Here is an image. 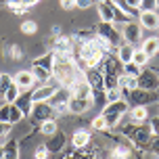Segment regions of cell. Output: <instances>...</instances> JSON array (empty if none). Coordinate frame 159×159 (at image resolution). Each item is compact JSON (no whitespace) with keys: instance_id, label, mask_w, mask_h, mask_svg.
Listing matches in <instances>:
<instances>
[{"instance_id":"cell-1","label":"cell","mask_w":159,"mask_h":159,"mask_svg":"<svg viewBox=\"0 0 159 159\" xmlns=\"http://www.w3.org/2000/svg\"><path fill=\"white\" fill-rule=\"evenodd\" d=\"M119 134L126 138L130 144H134L136 149H149V140H151V128L147 124H134L130 121L126 126H121Z\"/></svg>"},{"instance_id":"cell-2","label":"cell","mask_w":159,"mask_h":159,"mask_svg":"<svg viewBox=\"0 0 159 159\" xmlns=\"http://www.w3.org/2000/svg\"><path fill=\"white\" fill-rule=\"evenodd\" d=\"M80 73L75 71L73 67V61H55V67H52V78L61 84L63 88H71L75 82H78Z\"/></svg>"},{"instance_id":"cell-3","label":"cell","mask_w":159,"mask_h":159,"mask_svg":"<svg viewBox=\"0 0 159 159\" xmlns=\"http://www.w3.org/2000/svg\"><path fill=\"white\" fill-rule=\"evenodd\" d=\"M130 111V105H128L126 98H119V101H113V103H107L103 109V115L105 119H107V124H109V130H113V128H117L119 119L124 117L126 113Z\"/></svg>"},{"instance_id":"cell-4","label":"cell","mask_w":159,"mask_h":159,"mask_svg":"<svg viewBox=\"0 0 159 159\" xmlns=\"http://www.w3.org/2000/svg\"><path fill=\"white\" fill-rule=\"evenodd\" d=\"M69 98H71V90L59 86L55 90V94L50 96L48 105L55 109V113H67V103H69Z\"/></svg>"},{"instance_id":"cell-5","label":"cell","mask_w":159,"mask_h":159,"mask_svg":"<svg viewBox=\"0 0 159 159\" xmlns=\"http://www.w3.org/2000/svg\"><path fill=\"white\" fill-rule=\"evenodd\" d=\"M136 82H138L140 90H147V92H157L159 90V73L153 71V69H143L140 75L136 78Z\"/></svg>"},{"instance_id":"cell-6","label":"cell","mask_w":159,"mask_h":159,"mask_svg":"<svg viewBox=\"0 0 159 159\" xmlns=\"http://www.w3.org/2000/svg\"><path fill=\"white\" fill-rule=\"evenodd\" d=\"M128 101V105H132V107H147L149 103H153V101H157L159 96L155 94V92H147V90H140V88H136V90H132L128 96H124Z\"/></svg>"},{"instance_id":"cell-7","label":"cell","mask_w":159,"mask_h":159,"mask_svg":"<svg viewBox=\"0 0 159 159\" xmlns=\"http://www.w3.org/2000/svg\"><path fill=\"white\" fill-rule=\"evenodd\" d=\"M121 38L126 40V44H138V42H143V27L136 23V21H130V23H124L121 27Z\"/></svg>"},{"instance_id":"cell-8","label":"cell","mask_w":159,"mask_h":159,"mask_svg":"<svg viewBox=\"0 0 159 159\" xmlns=\"http://www.w3.org/2000/svg\"><path fill=\"white\" fill-rule=\"evenodd\" d=\"M30 117H32V121L44 124V121H48V119H55V109H52L48 103H34Z\"/></svg>"},{"instance_id":"cell-9","label":"cell","mask_w":159,"mask_h":159,"mask_svg":"<svg viewBox=\"0 0 159 159\" xmlns=\"http://www.w3.org/2000/svg\"><path fill=\"white\" fill-rule=\"evenodd\" d=\"M96 36H103L105 40H109L113 46L117 48L119 46V38H121V34L117 32V25L115 23H101L96 25Z\"/></svg>"},{"instance_id":"cell-10","label":"cell","mask_w":159,"mask_h":159,"mask_svg":"<svg viewBox=\"0 0 159 159\" xmlns=\"http://www.w3.org/2000/svg\"><path fill=\"white\" fill-rule=\"evenodd\" d=\"M57 88L59 86H52L50 82H48V84H42L40 88H36V90L32 92V103H48L50 96L55 94Z\"/></svg>"},{"instance_id":"cell-11","label":"cell","mask_w":159,"mask_h":159,"mask_svg":"<svg viewBox=\"0 0 159 159\" xmlns=\"http://www.w3.org/2000/svg\"><path fill=\"white\" fill-rule=\"evenodd\" d=\"M69 90H71L73 98H86V101H92V88H90V84H88L86 80L78 78V82H75Z\"/></svg>"},{"instance_id":"cell-12","label":"cell","mask_w":159,"mask_h":159,"mask_svg":"<svg viewBox=\"0 0 159 159\" xmlns=\"http://www.w3.org/2000/svg\"><path fill=\"white\" fill-rule=\"evenodd\" d=\"M138 25H140L143 30H159V15H157V11L140 13V17H138Z\"/></svg>"},{"instance_id":"cell-13","label":"cell","mask_w":159,"mask_h":159,"mask_svg":"<svg viewBox=\"0 0 159 159\" xmlns=\"http://www.w3.org/2000/svg\"><path fill=\"white\" fill-rule=\"evenodd\" d=\"M13 84L19 90H30L36 84V78L32 71H17V75H13Z\"/></svg>"},{"instance_id":"cell-14","label":"cell","mask_w":159,"mask_h":159,"mask_svg":"<svg viewBox=\"0 0 159 159\" xmlns=\"http://www.w3.org/2000/svg\"><path fill=\"white\" fill-rule=\"evenodd\" d=\"M92 101H86V98H69V103H67V111L69 113H75V115H82V113H86L90 107H92Z\"/></svg>"},{"instance_id":"cell-15","label":"cell","mask_w":159,"mask_h":159,"mask_svg":"<svg viewBox=\"0 0 159 159\" xmlns=\"http://www.w3.org/2000/svg\"><path fill=\"white\" fill-rule=\"evenodd\" d=\"M98 19L103 23H115V11H113L109 0H101L98 2Z\"/></svg>"},{"instance_id":"cell-16","label":"cell","mask_w":159,"mask_h":159,"mask_svg":"<svg viewBox=\"0 0 159 159\" xmlns=\"http://www.w3.org/2000/svg\"><path fill=\"white\" fill-rule=\"evenodd\" d=\"M134 50H136V48L132 46V44H119V46H117V50H115V57H117V61H119L121 65L132 63Z\"/></svg>"},{"instance_id":"cell-17","label":"cell","mask_w":159,"mask_h":159,"mask_svg":"<svg viewBox=\"0 0 159 159\" xmlns=\"http://www.w3.org/2000/svg\"><path fill=\"white\" fill-rule=\"evenodd\" d=\"M71 144H73V149H86V147H90V132L75 130L71 136Z\"/></svg>"},{"instance_id":"cell-18","label":"cell","mask_w":159,"mask_h":159,"mask_svg":"<svg viewBox=\"0 0 159 159\" xmlns=\"http://www.w3.org/2000/svg\"><path fill=\"white\" fill-rule=\"evenodd\" d=\"M140 50H143L144 55L149 57H155L159 52V38H155V36H151V38H144L143 44H140Z\"/></svg>"},{"instance_id":"cell-19","label":"cell","mask_w":159,"mask_h":159,"mask_svg":"<svg viewBox=\"0 0 159 159\" xmlns=\"http://www.w3.org/2000/svg\"><path fill=\"white\" fill-rule=\"evenodd\" d=\"M130 121H134V124H147V119H149V107H132L130 109Z\"/></svg>"},{"instance_id":"cell-20","label":"cell","mask_w":159,"mask_h":159,"mask_svg":"<svg viewBox=\"0 0 159 159\" xmlns=\"http://www.w3.org/2000/svg\"><path fill=\"white\" fill-rule=\"evenodd\" d=\"M65 143H67V136L61 134V132H57V134L50 136V140L46 143V147H48V151H50V153H59V151H63Z\"/></svg>"},{"instance_id":"cell-21","label":"cell","mask_w":159,"mask_h":159,"mask_svg":"<svg viewBox=\"0 0 159 159\" xmlns=\"http://www.w3.org/2000/svg\"><path fill=\"white\" fill-rule=\"evenodd\" d=\"M13 105H15V107H17L21 113H23V115H30V113H32V107H34L32 94H19V98H17Z\"/></svg>"},{"instance_id":"cell-22","label":"cell","mask_w":159,"mask_h":159,"mask_svg":"<svg viewBox=\"0 0 159 159\" xmlns=\"http://www.w3.org/2000/svg\"><path fill=\"white\" fill-rule=\"evenodd\" d=\"M55 61H57V59H55V55H52V52H44L42 57H38V59L34 61V65H36V67H42V69H46V71L52 73Z\"/></svg>"},{"instance_id":"cell-23","label":"cell","mask_w":159,"mask_h":159,"mask_svg":"<svg viewBox=\"0 0 159 159\" xmlns=\"http://www.w3.org/2000/svg\"><path fill=\"white\" fill-rule=\"evenodd\" d=\"M4 149V159H19V143L17 140H8L7 144H2Z\"/></svg>"},{"instance_id":"cell-24","label":"cell","mask_w":159,"mask_h":159,"mask_svg":"<svg viewBox=\"0 0 159 159\" xmlns=\"http://www.w3.org/2000/svg\"><path fill=\"white\" fill-rule=\"evenodd\" d=\"M30 71L34 73V78H36V82H44V84H48V80L52 78V73L46 71V69H42V67H36V65H32V69Z\"/></svg>"},{"instance_id":"cell-25","label":"cell","mask_w":159,"mask_h":159,"mask_svg":"<svg viewBox=\"0 0 159 159\" xmlns=\"http://www.w3.org/2000/svg\"><path fill=\"white\" fill-rule=\"evenodd\" d=\"M40 132L44 136H52L59 132V126H57L55 119H48V121H44V124H40Z\"/></svg>"},{"instance_id":"cell-26","label":"cell","mask_w":159,"mask_h":159,"mask_svg":"<svg viewBox=\"0 0 159 159\" xmlns=\"http://www.w3.org/2000/svg\"><path fill=\"white\" fill-rule=\"evenodd\" d=\"M149 61H151V59L144 55L140 48H136V50H134V57H132V63H134V65H138V67L143 69V67H144L147 63H149Z\"/></svg>"},{"instance_id":"cell-27","label":"cell","mask_w":159,"mask_h":159,"mask_svg":"<svg viewBox=\"0 0 159 159\" xmlns=\"http://www.w3.org/2000/svg\"><path fill=\"white\" fill-rule=\"evenodd\" d=\"M13 86V75L8 73H0V96L7 94V90Z\"/></svg>"},{"instance_id":"cell-28","label":"cell","mask_w":159,"mask_h":159,"mask_svg":"<svg viewBox=\"0 0 159 159\" xmlns=\"http://www.w3.org/2000/svg\"><path fill=\"white\" fill-rule=\"evenodd\" d=\"M7 7L11 8V13H13V15H23V13H27V7L21 4L19 0H8Z\"/></svg>"},{"instance_id":"cell-29","label":"cell","mask_w":159,"mask_h":159,"mask_svg":"<svg viewBox=\"0 0 159 159\" xmlns=\"http://www.w3.org/2000/svg\"><path fill=\"white\" fill-rule=\"evenodd\" d=\"M19 94H21V90H19V88L15 86V84H13V86L8 88L7 90V94L2 96V98H4V103H8V105H13L17 101V98H19Z\"/></svg>"},{"instance_id":"cell-30","label":"cell","mask_w":159,"mask_h":159,"mask_svg":"<svg viewBox=\"0 0 159 159\" xmlns=\"http://www.w3.org/2000/svg\"><path fill=\"white\" fill-rule=\"evenodd\" d=\"M92 128H94L96 132H107V130H109V124H107V119H105L103 115H96V117L92 119Z\"/></svg>"},{"instance_id":"cell-31","label":"cell","mask_w":159,"mask_h":159,"mask_svg":"<svg viewBox=\"0 0 159 159\" xmlns=\"http://www.w3.org/2000/svg\"><path fill=\"white\" fill-rule=\"evenodd\" d=\"M140 71H143V69H140L138 65H134V63H126V65H124V71H121V73H126V75H130V78H138V75H140Z\"/></svg>"},{"instance_id":"cell-32","label":"cell","mask_w":159,"mask_h":159,"mask_svg":"<svg viewBox=\"0 0 159 159\" xmlns=\"http://www.w3.org/2000/svg\"><path fill=\"white\" fill-rule=\"evenodd\" d=\"M48 155H50V151H48L46 144H38L34 151V159H48Z\"/></svg>"},{"instance_id":"cell-33","label":"cell","mask_w":159,"mask_h":159,"mask_svg":"<svg viewBox=\"0 0 159 159\" xmlns=\"http://www.w3.org/2000/svg\"><path fill=\"white\" fill-rule=\"evenodd\" d=\"M119 98H121V92H119V88L105 90V101H107V103H113V101H119Z\"/></svg>"},{"instance_id":"cell-34","label":"cell","mask_w":159,"mask_h":159,"mask_svg":"<svg viewBox=\"0 0 159 159\" xmlns=\"http://www.w3.org/2000/svg\"><path fill=\"white\" fill-rule=\"evenodd\" d=\"M0 121L2 124H11V105L4 103L0 107Z\"/></svg>"},{"instance_id":"cell-35","label":"cell","mask_w":159,"mask_h":159,"mask_svg":"<svg viewBox=\"0 0 159 159\" xmlns=\"http://www.w3.org/2000/svg\"><path fill=\"white\" fill-rule=\"evenodd\" d=\"M21 32L27 34V36H30V34H36L38 32V23H36V21H23V23H21Z\"/></svg>"},{"instance_id":"cell-36","label":"cell","mask_w":159,"mask_h":159,"mask_svg":"<svg viewBox=\"0 0 159 159\" xmlns=\"http://www.w3.org/2000/svg\"><path fill=\"white\" fill-rule=\"evenodd\" d=\"M155 8H157V2H155V0H140L138 11H140V13H147V11H155Z\"/></svg>"},{"instance_id":"cell-37","label":"cell","mask_w":159,"mask_h":159,"mask_svg":"<svg viewBox=\"0 0 159 159\" xmlns=\"http://www.w3.org/2000/svg\"><path fill=\"white\" fill-rule=\"evenodd\" d=\"M23 117H25L23 113L19 111V109H17L15 105H11V126H13V124H17V121H21Z\"/></svg>"},{"instance_id":"cell-38","label":"cell","mask_w":159,"mask_h":159,"mask_svg":"<svg viewBox=\"0 0 159 159\" xmlns=\"http://www.w3.org/2000/svg\"><path fill=\"white\" fill-rule=\"evenodd\" d=\"M149 151L159 155V134H151V140H149Z\"/></svg>"},{"instance_id":"cell-39","label":"cell","mask_w":159,"mask_h":159,"mask_svg":"<svg viewBox=\"0 0 159 159\" xmlns=\"http://www.w3.org/2000/svg\"><path fill=\"white\" fill-rule=\"evenodd\" d=\"M21 55H23V52H21V48L17 46V44H11V48H8V57H11L13 61H19Z\"/></svg>"},{"instance_id":"cell-40","label":"cell","mask_w":159,"mask_h":159,"mask_svg":"<svg viewBox=\"0 0 159 159\" xmlns=\"http://www.w3.org/2000/svg\"><path fill=\"white\" fill-rule=\"evenodd\" d=\"M59 2H61V8H65V11L75 8V0H59Z\"/></svg>"},{"instance_id":"cell-41","label":"cell","mask_w":159,"mask_h":159,"mask_svg":"<svg viewBox=\"0 0 159 159\" xmlns=\"http://www.w3.org/2000/svg\"><path fill=\"white\" fill-rule=\"evenodd\" d=\"M8 132H11V124H2V121H0V138L8 136Z\"/></svg>"},{"instance_id":"cell-42","label":"cell","mask_w":159,"mask_h":159,"mask_svg":"<svg viewBox=\"0 0 159 159\" xmlns=\"http://www.w3.org/2000/svg\"><path fill=\"white\" fill-rule=\"evenodd\" d=\"M94 0H75V8H88Z\"/></svg>"},{"instance_id":"cell-43","label":"cell","mask_w":159,"mask_h":159,"mask_svg":"<svg viewBox=\"0 0 159 159\" xmlns=\"http://www.w3.org/2000/svg\"><path fill=\"white\" fill-rule=\"evenodd\" d=\"M124 2H126L130 8H136V11H138V7H140V0H124Z\"/></svg>"},{"instance_id":"cell-44","label":"cell","mask_w":159,"mask_h":159,"mask_svg":"<svg viewBox=\"0 0 159 159\" xmlns=\"http://www.w3.org/2000/svg\"><path fill=\"white\" fill-rule=\"evenodd\" d=\"M19 2H21V4H25V7L30 8V7H34V4H38L40 0H19Z\"/></svg>"},{"instance_id":"cell-45","label":"cell","mask_w":159,"mask_h":159,"mask_svg":"<svg viewBox=\"0 0 159 159\" xmlns=\"http://www.w3.org/2000/svg\"><path fill=\"white\" fill-rule=\"evenodd\" d=\"M0 159H4V149L0 147Z\"/></svg>"},{"instance_id":"cell-46","label":"cell","mask_w":159,"mask_h":159,"mask_svg":"<svg viewBox=\"0 0 159 159\" xmlns=\"http://www.w3.org/2000/svg\"><path fill=\"white\" fill-rule=\"evenodd\" d=\"M7 2H8V0H0V4H7Z\"/></svg>"},{"instance_id":"cell-47","label":"cell","mask_w":159,"mask_h":159,"mask_svg":"<svg viewBox=\"0 0 159 159\" xmlns=\"http://www.w3.org/2000/svg\"><path fill=\"white\" fill-rule=\"evenodd\" d=\"M155 2H157V8H159V0H155Z\"/></svg>"}]
</instances>
